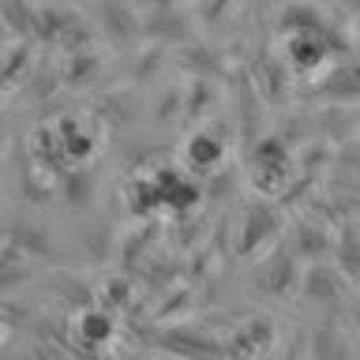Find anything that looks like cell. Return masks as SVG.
<instances>
[{"label":"cell","mask_w":360,"mask_h":360,"mask_svg":"<svg viewBox=\"0 0 360 360\" xmlns=\"http://www.w3.org/2000/svg\"><path fill=\"white\" fill-rule=\"evenodd\" d=\"M252 180L266 195H274L292 180V154L281 139H263L252 150Z\"/></svg>","instance_id":"obj_1"},{"label":"cell","mask_w":360,"mask_h":360,"mask_svg":"<svg viewBox=\"0 0 360 360\" xmlns=\"http://www.w3.org/2000/svg\"><path fill=\"white\" fill-rule=\"evenodd\" d=\"M75 330H79V342L83 345H105L112 338V319L105 311H83L75 323Z\"/></svg>","instance_id":"obj_3"},{"label":"cell","mask_w":360,"mask_h":360,"mask_svg":"<svg viewBox=\"0 0 360 360\" xmlns=\"http://www.w3.org/2000/svg\"><path fill=\"white\" fill-rule=\"evenodd\" d=\"M353 68H356V72H360V49H356V56H353Z\"/></svg>","instance_id":"obj_5"},{"label":"cell","mask_w":360,"mask_h":360,"mask_svg":"<svg viewBox=\"0 0 360 360\" xmlns=\"http://www.w3.org/2000/svg\"><path fill=\"white\" fill-rule=\"evenodd\" d=\"M180 162H184L188 173H195V176H207L214 173V169H221L225 162V143L218 139L214 131H191L188 135V143H184V150H180Z\"/></svg>","instance_id":"obj_2"},{"label":"cell","mask_w":360,"mask_h":360,"mask_svg":"<svg viewBox=\"0 0 360 360\" xmlns=\"http://www.w3.org/2000/svg\"><path fill=\"white\" fill-rule=\"evenodd\" d=\"M334 4H345V8H353V11H360V0H334Z\"/></svg>","instance_id":"obj_4"}]
</instances>
